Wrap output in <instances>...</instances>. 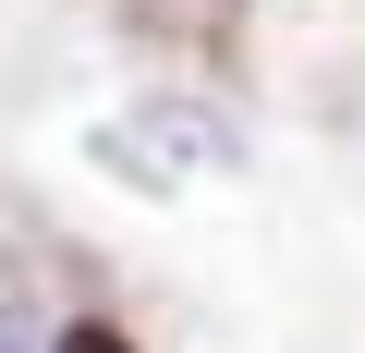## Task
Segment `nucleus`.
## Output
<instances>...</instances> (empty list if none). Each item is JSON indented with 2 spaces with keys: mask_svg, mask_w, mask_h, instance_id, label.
Instances as JSON below:
<instances>
[{
  "mask_svg": "<svg viewBox=\"0 0 365 353\" xmlns=\"http://www.w3.org/2000/svg\"><path fill=\"white\" fill-rule=\"evenodd\" d=\"M98 170H122V183H146V195L220 183V170H232V122L195 110V98H134V110L98 134Z\"/></svg>",
  "mask_w": 365,
  "mask_h": 353,
  "instance_id": "1",
  "label": "nucleus"
},
{
  "mask_svg": "<svg viewBox=\"0 0 365 353\" xmlns=\"http://www.w3.org/2000/svg\"><path fill=\"white\" fill-rule=\"evenodd\" d=\"M49 353H134V341H122L110 317H61V341H49Z\"/></svg>",
  "mask_w": 365,
  "mask_h": 353,
  "instance_id": "2",
  "label": "nucleus"
},
{
  "mask_svg": "<svg viewBox=\"0 0 365 353\" xmlns=\"http://www.w3.org/2000/svg\"><path fill=\"white\" fill-rule=\"evenodd\" d=\"M0 353H25V317H0Z\"/></svg>",
  "mask_w": 365,
  "mask_h": 353,
  "instance_id": "3",
  "label": "nucleus"
}]
</instances>
